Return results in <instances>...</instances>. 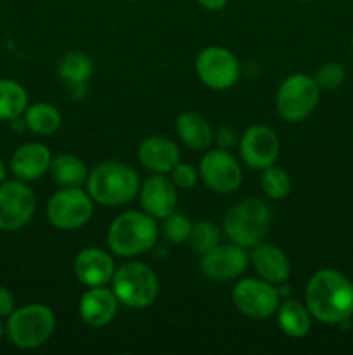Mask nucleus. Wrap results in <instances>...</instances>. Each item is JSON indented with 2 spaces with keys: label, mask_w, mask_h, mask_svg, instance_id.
Returning <instances> with one entry per match:
<instances>
[{
  "label": "nucleus",
  "mask_w": 353,
  "mask_h": 355,
  "mask_svg": "<svg viewBox=\"0 0 353 355\" xmlns=\"http://www.w3.org/2000/svg\"><path fill=\"white\" fill-rule=\"evenodd\" d=\"M305 305L317 321L341 324L353 315V283L336 269L317 270L305 290Z\"/></svg>",
  "instance_id": "nucleus-1"
},
{
  "label": "nucleus",
  "mask_w": 353,
  "mask_h": 355,
  "mask_svg": "<svg viewBox=\"0 0 353 355\" xmlns=\"http://www.w3.org/2000/svg\"><path fill=\"white\" fill-rule=\"evenodd\" d=\"M141 189L138 173L120 162H104L93 166L87 177V193L93 203L121 207L135 200Z\"/></svg>",
  "instance_id": "nucleus-2"
},
{
  "label": "nucleus",
  "mask_w": 353,
  "mask_h": 355,
  "mask_svg": "<svg viewBox=\"0 0 353 355\" xmlns=\"http://www.w3.org/2000/svg\"><path fill=\"white\" fill-rule=\"evenodd\" d=\"M107 246L118 257L142 255L158 241L156 218L145 211L130 210L118 215L107 231Z\"/></svg>",
  "instance_id": "nucleus-3"
},
{
  "label": "nucleus",
  "mask_w": 353,
  "mask_h": 355,
  "mask_svg": "<svg viewBox=\"0 0 353 355\" xmlns=\"http://www.w3.org/2000/svg\"><path fill=\"white\" fill-rule=\"evenodd\" d=\"M272 225V210L260 198H246L225 214L224 231L227 238L242 248H253L269 232Z\"/></svg>",
  "instance_id": "nucleus-4"
},
{
  "label": "nucleus",
  "mask_w": 353,
  "mask_h": 355,
  "mask_svg": "<svg viewBox=\"0 0 353 355\" xmlns=\"http://www.w3.org/2000/svg\"><path fill=\"white\" fill-rule=\"evenodd\" d=\"M55 329V315L44 304H28L14 309L7 318L6 335L23 350H33L51 340Z\"/></svg>",
  "instance_id": "nucleus-5"
},
{
  "label": "nucleus",
  "mask_w": 353,
  "mask_h": 355,
  "mask_svg": "<svg viewBox=\"0 0 353 355\" xmlns=\"http://www.w3.org/2000/svg\"><path fill=\"white\" fill-rule=\"evenodd\" d=\"M111 284L118 302L130 309L149 307L159 295L158 276L142 262H127L118 267Z\"/></svg>",
  "instance_id": "nucleus-6"
},
{
  "label": "nucleus",
  "mask_w": 353,
  "mask_h": 355,
  "mask_svg": "<svg viewBox=\"0 0 353 355\" xmlns=\"http://www.w3.org/2000/svg\"><path fill=\"white\" fill-rule=\"evenodd\" d=\"M318 97H320V89L315 83L314 76L294 73L287 76L277 90V113L284 121L300 123L314 113Z\"/></svg>",
  "instance_id": "nucleus-7"
},
{
  "label": "nucleus",
  "mask_w": 353,
  "mask_h": 355,
  "mask_svg": "<svg viewBox=\"0 0 353 355\" xmlns=\"http://www.w3.org/2000/svg\"><path fill=\"white\" fill-rule=\"evenodd\" d=\"M93 217V200L80 187H62L47 203V220L61 231H75Z\"/></svg>",
  "instance_id": "nucleus-8"
},
{
  "label": "nucleus",
  "mask_w": 353,
  "mask_h": 355,
  "mask_svg": "<svg viewBox=\"0 0 353 355\" xmlns=\"http://www.w3.org/2000/svg\"><path fill=\"white\" fill-rule=\"evenodd\" d=\"M280 291L275 284L266 283L262 277H246L232 290V302L242 315L251 319H266L277 312Z\"/></svg>",
  "instance_id": "nucleus-9"
},
{
  "label": "nucleus",
  "mask_w": 353,
  "mask_h": 355,
  "mask_svg": "<svg viewBox=\"0 0 353 355\" xmlns=\"http://www.w3.org/2000/svg\"><path fill=\"white\" fill-rule=\"evenodd\" d=\"M37 211V196L24 180H3L0 184V231L23 229Z\"/></svg>",
  "instance_id": "nucleus-10"
},
{
  "label": "nucleus",
  "mask_w": 353,
  "mask_h": 355,
  "mask_svg": "<svg viewBox=\"0 0 353 355\" xmlns=\"http://www.w3.org/2000/svg\"><path fill=\"white\" fill-rule=\"evenodd\" d=\"M196 73L201 82L213 90H227L241 76L237 58L228 49L211 45L203 49L196 58Z\"/></svg>",
  "instance_id": "nucleus-11"
},
{
  "label": "nucleus",
  "mask_w": 353,
  "mask_h": 355,
  "mask_svg": "<svg viewBox=\"0 0 353 355\" xmlns=\"http://www.w3.org/2000/svg\"><path fill=\"white\" fill-rule=\"evenodd\" d=\"M199 175L204 186L218 194H230L242 182V168L237 159L224 149H210L201 158Z\"/></svg>",
  "instance_id": "nucleus-12"
},
{
  "label": "nucleus",
  "mask_w": 353,
  "mask_h": 355,
  "mask_svg": "<svg viewBox=\"0 0 353 355\" xmlns=\"http://www.w3.org/2000/svg\"><path fill=\"white\" fill-rule=\"evenodd\" d=\"M280 142L275 132L266 125H251L239 139L242 162L255 170H265L275 163Z\"/></svg>",
  "instance_id": "nucleus-13"
},
{
  "label": "nucleus",
  "mask_w": 353,
  "mask_h": 355,
  "mask_svg": "<svg viewBox=\"0 0 353 355\" xmlns=\"http://www.w3.org/2000/svg\"><path fill=\"white\" fill-rule=\"evenodd\" d=\"M201 270L206 277L213 281H225L237 279L248 269L249 257L242 246L235 245H217L201 255Z\"/></svg>",
  "instance_id": "nucleus-14"
},
{
  "label": "nucleus",
  "mask_w": 353,
  "mask_h": 355,
  "mask_svg": "<svg viewBox=\"0 0 353 355\" xmlns=\"http://www.w3.org/2000/svg\"><path fill=\"white\" fill-rule=\"evenodd\" d=\"M141 205L145 214L154 218H166L176 211V186L163 173H154L142 182L138 189Z\"/></svg>",
  "instance_id": "nucleus-15"
},
{
  "label": "nucleus",
  "mask_w": 353,
  "mask_h": 355,
  "mask_svg": "<svg viewBox=\"0 0 353 355\" xmlns=\"http://www.w3.org/2000/svg\"><path fill=\"white\" fill-rule=\"evenodd\" d=\"M114 260L102 248H83L73 262V272L76 279L85 286H106L114 276Z\"/></svg>",
  "instance_id": "nucleus-16"
},
{
  "label": "nucleus",
  "mask_w": 353,
  "mask_h": 355,
  "mask_svg": "<svg viewBox=\"0 0 353 355\" xmlns=\"http://www.w3.org/2000/svg\"><path fill=\"white\" fill-rule=\"evenodd\" d=\"M116 295L106 286H92L82 295L78 304V314L90 328H104L114 319L118 312Z\"/></svg>",
  "instance_id": "nucleus-17"
},
{
  "label": "nucleus",
  "mask_w": 353,
  "mask_h": 355,
  "mask_svg": "<svg viewBox=\"0 0 353 355\" xmlns=\"http://www.w3.org/2000/svg\"><path fill=\"white\" fill-rule=\"evenodd\" d=\"M51 163L52 155L47 146L40 142H26L14 151L10 158V172L16 179L33 182L48 172Z\"/></svg>",
  "instance_id": "nucleus-18"
},
{
  "label": "nucleus",
  "mask_w": 353,
  "mask_h": 355,
  "mask_svg": "<svg viewBox=\"0 0 353 355\" xmlns=\"http://www.w3.org/2000/svg\"><path fill=\"white\" fill-rule=\"evenodd\" d=\"M249 260H251L256 274L266 283L282 284L286 283L291 274V263L284 250L275 245H270V243L262 241L253 246Z\"/></svg>",
  "instance_id": "nucleus-19"
},
{
  "label": "nucleus",
  "mask_w": 353,
  "mask_h": 355,
  "mask_svg": "<svg viewBox=\"0 0 353 355\" xmlns=\"http://www.w3.org/2000/svg\"><path fill=\"white\" fill-rule=\"evenodd\" d=\"M138 162L152 173H170L180 162V151L176 144L161 135H151L138 146Z\"/></svg>",
  "instance_id": "nucleus-20"
},
{
  "label": "nucleus",
  "mask_w": 353,
  "mask_h": 355,
  "mask_svg": "<svg viewBox=\"0 0 353 355\" xmlns=\"http://www.w3.org/2000/svg\"><path fill=\"white\" fill-rule=\"evenodd\" d=\"M175 127L176 134L182 139L183 144L196 149V151H206L213 144V128L203 114L185 111V113L179 114Z\"/></svg>",
  "instance_id": "nucleus-21"
},
{
  "label": "nucleus",
  "mask_w": 353,
  "mask_h": 355,
  "mask_svg": "<svg viewBox=\"0 0 353 355\" xmlns=\"http://www.w3.org/2000/svg\"><path fill=\"white\" fill-rule=\"evenodd\" d=\"M277 324L289 338H303L311 328V314L307 305L293 298H282L277 307Z\"/></svg>",
  "instance_id": "nucleus-22"
},
{
  "label": "nucleus",
  "mask_w": 353,
  "mask_h": 355,
  "mask_svg": "<svg viewBox=\"0 0 353 355\" xmlns=\"http://www.w3.org/2000/svg\"><path fill=\"white\" fill-rule=\"evenodd\" d=\"M48 172L54 182L61 187H80L89 177L85 163L75 155H59L52 158Z\"/></svg>",
  "instance_id": "nucleus-23"
},
{
  "label": "nucleus",
  "mask_w": 353,
  "mask_h": 355,
  "mask_svg": "<svg viewBox=\"0 0 353 355\" xmlns=\"http://www.w3.org/2000/svg\"><path fill=\"white\" fill-rule=\"evenodd\" d=\"M59 76L71 89H83L93 75V62L82 52H69L59 62Z\"/></svg>",
  "instance_id": "nucleus-24"
},
{
  "label": "nucleus",
  "mask_w": 353,
  "mask_h": 355,
  "mask_svg": "<svg viewBox=\"0 0 353 355\" xmlns=\"http://www.w3.org/2000/svg\"><path fill=\"white\" fill-rule=\"evenodd\" d=\"M28 107V94L21 83L0 78V121L23 116Z\"/></svg>",
  "instance_id": "nucleus-25"
},
{
  "label": "nucleus",
  "mask_w": 353,
  "mask_h": 355,
  "mask_svg": "<svg viewBox=\"0 0 353 355\" xmlns=\"http://www.w3.org/2000/svg\"><path fill=\"white\" fill-rule=\"evenodd\" d=\"M24 123L26 128H30L37 135H51L61 127V113L57 107L48 103H35L28 104L24 111Z\"/></svg>",
  "instance_id": "nucleus-26"
},
{
  "label": "nucleus",
  "mask_w": 353,
  "mask_h": 355,
  "mask_svg": "<svg viewBox=\"0 0 353 355\" xmlns=\"http://www.w3.org/2000/svg\"><path fill=\"white\" fill-rule=\"evenodd\" d=\"M260 186H262L263 193L270 198V200H282L289 194L291 191V179L287 172H284L279 166H269L263 170L262 179H260Z\"/></svg>",
  "instance_id": "nucleus-27"
},
{
  "label": "nucleus",
  "mask_w": 353,
  "mask_h": 355,
  "mask_svg": "<svg viewBox=\"0 0 353 355\" xmlns=\"http://www.w3.org/2000/svg\"><path fill=\"white\" fill-rule=\"evenodd\" d=\"M218 239H220V234H218V227L213 222L201 220L194 224L192 229H190V246L199 255H204L211 248H215L218 245Z\"/></svg>",
  "instance_id": "nucleus-28"
},
{
  "label": "nucleus",
  "mask_w": 353,
  "mask_h": 355,
  "mask_svg": "<svg viewBox=\"0 0 353 355\" xmlns=\"http://www.w3.org/2000/svg\"><path fill=\"white\" fill-rule=\"evenodd\" d=\"M190 229H192V224H190L189 218L182 214L173 211L172 215L163 218V232H165L166 239H168L170 243L180 245V243L189 241Z\"/></svg>",
  "instance_id": "nucleus-29"
},
{
  "label": "nucleus",
  "mask_w": 353,
  "mask_h": 355,
  "mask_svg": "<svg viewBox=\"0 0 353 355\" xmlns=\"http://www.w3.org/2000/svg\"><path fill=\"white\" fill-rule=\"evenodd\" d=\"M345 68L339 62H325L315 73L314 80L320 90H334L345 82Z\"/></svg>",
  "instance_id": "nucleus-30"
},
{
  "label": "nucleus",
  "mask_w": 353,
  "mask_h": 355,
  "mask_svg": "<svg viewBox=\"0 0 353 355\" xmlns=\"http://www.w3.org/2000/svg\"><path fill=\"white\" fill-rule=\"evenodd\" d=\"M170 175H172L170 177L172 182L175 184L179 189H192V187L197 184V177H199V173H197V170L194 168L192 165H189V163L179 162L175 166H173Z\"/></svg>",
  "instance_id": "nucleus-31"
},
{
  "label": "nucleus",
  "mask_w": 353,
  "mask_h": 355,
  "mask_svg": "<svg viewBox=\"0 0 353 355\" xmlns=\"http://www.w3.org/2000/svg\"><path fill=\"white\" fill-rule=\"evenodd\" d=\"M14 309H16V298L12 291L7 290L6 286H0V319L9 318Z\"/></svg>",
  "instance_id": "nucleus-32"
},
{
  "label": "nucleus",
  "mask_w": 353,
  "mask_h": 355,
  "mask_svg": "<svg viewBox=\"0 0 353 355\" xmlns=\"http://www.w3.org/2000/svg\"><path fill=\"white\" fill-rule=\"evenodd\" d=\"M199 6L206 10H220L228 3V0H197Z\"/></svg>",
  "instance_id": "nucleus-33"
},
{
  "label": "nucleus",
  "mask_w": 353,
  "mask_h": 355,
  "mask_svg": "<svg viewBox=\"0 0 353 355\" xmlns=\"http://www.w3.org/2000/svg\"><path fill=\"white\" fill-rule=\"evenodd\" d=\"M3 180H7V166L6 163H3V159L0 158V184H2Z\"/></svg>",
  "instance_id": "nucleus-34"
},
{
  "label": "nucleus",
  "mask_w": 353,
  "mask_h": 355,
  "mask_svg": "<svg viewBox=\"0 0 353 355\" xmlns=\"http://www.w3.org/2000/svg\"><path fill=\"white\" fill-rule=\"evenodd\" d=\"M3 335H6V326H3L2 321H0V342H2Z\"/></svg>",
  "instance_id": "nucleus-35"
},
{
  "label": "nucleus",
  "mask_w": 353,
  "mask_h": 355,
  "mask_svg": "<svg viewBox=\"0 0 353 355\" xmlns=\"http://www.w3.org/2000/svg\"><path fill=\"white\" fill-rule=\"evenodd\" d=\"M301 2H314V0H301Z\"/></svg>",
  "instance_id": "nucleus-36"
},
{
  "label": "nucleus",
  "mask_w": 353,
  "mask_h": 355,
  "mask_svg": "<svg viewBox=\"0 0 353 355\" xmlns=\"http://www.w3.org/2000/svg\"><path fill=\"white\" fill-rule=\"evenodd\" d=\"M352 51H353V37H352Z\"/></svg>",
  "instance_id": "nucleus-37"
}]
</instances>
